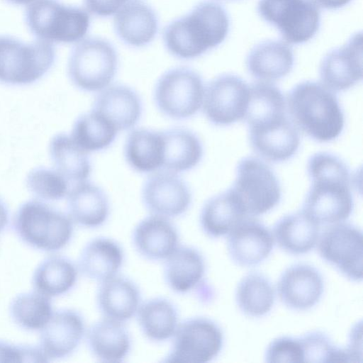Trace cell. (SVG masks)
Here are the masks:
<instances>
[{
  "label": "cell",
  "instance_id": "obj_24",
  "mask_svg": "<svg viewBox=\"0 0 363 363\" xmlns=\"http://www.w3.org/2000/svg\"><path fill=\"white\" fill-rule=\"evenodd\" d=\"M140 299L137 285L118 275L101 281L96 294L97 306L104 317L121 323L136 314Z\"/></svg>",
  "mask_w": 363,
  "mask_h": 363
},
{
  "label": "cell",
  "instance_id": "obj_11",
  "mask_svg": "<svg viewBox=\"0 0 363 363\" xmlns=\"http://www.w3.org/2000/svg\"><path fill=\"white\" fill-rule=\"evenodd\" d=\"M166 362L205 363L220 352L223 334L212 320L196 317L179 323Z\"/></svg>",
  "mask_w": 363,
  "mask_h": 363
},
{
  "label": "cell",
  "instance_id": "obj_4",
  "mask_svg": "<svg viewBox=\"0 0 363 363\" xmlns=\"http://www.w3.org/2000/svg\"><path fill=\"white\" fill-rule=\"evenodd\" d=\"M13 227L23 242L45 252H56L65 247L74 229L69 216L37 200L28 201L20 206Z\"/></svg>",
  "mask_w": 363,
  "mask_h": 363
},
{
  "label": "cell",
  "instance_id": "obj_31",
  "mask_svg": "<svg viewBox=\"0 0 363 363\" xmlns=\"http://www.w3.org/2000/svg\"><path fill=\"white\" fill-rule=\"evenodd\" d=\"M164 161L162 169L182 173L196 167L203 155L200 138L186 128H175L162 131Z\"/></svg>",
  "mask_w": 363,
  "mask_h": 363
},
{
  "label": "cell",
  "instance_id": "obj_30",
  "mask_svg": "<svg viewBox=\"0 0 363 363\" xmlns=\"http://www.w3.org/2000/svg\"><path fill=\"white\" fill-rule=\"evenodd\" d=\"M319 232V224L302 211L279 219L274 226L273 238L285 252L301 255L315 246Z\"/></svg>",
  "mask_w": 363,
  "mask_h": 363
},
{
  "label": "cell",
  "instance_id": "obj_6",
  "mask_svg": "<svg viewBox=\"0 0 363 363\" xmlns=\"http://www.w3.org/2000/svg\"><path fill=\"white\" fill-rule=\"evenodd\" d=\"M55 50L52 43L37 39L25 43L0 35V82L26 85L40 79L52 67Z\"/></svg>",
  "mask_w": 363,
  "mask_h": 363
},
{
  "label": "cell",
  "instance_id": "obj_3",
  "mask_svg": "<svg viewBox=\"0 0 363 363\" xmlns=\"http://www.w3.org/2000/svg\"><path fill=\"white\" fill-rule=\"evenodd\" d=\"M286 104L294 124L312 139L326 143L342 133L343 111L334 91L322 83L305 81L296 84Z\"/></svg>",
  "mask_w": 363,
  "mask_h": 363
},
{
  "label": "cell",
  "instance_id": "obj_36",
  "mask_svg": "<svg viewBox=\"0 0 363 363\" xmlns=\"http://www.w3.org/2000/svg\"><path fill=\"white\" fill-rule=\"evenodd\" d=\"M77 274L76 266L69 259L52 256L36 268L33 284L37 292L48 297L58 296L73 288Z\"/></svg>",
  "mask_w": 363,
  "mask_h": 363
},
{
  "label": "cell",
  "instance_id": "obj_45",
  "mask_svg": "<svg viewBox=\"0 0 363 363\" xmlns=\"http://www.w3.org/2000/svg\"><path fill=\"white\" fill-rule=\"evenodd\" d=\"M9 222V211L5 203L0 199V233Z\"/></svg>",
  "mask_w": 363,
  "mask_h": 363
},
{
  "label": "cell",
  "instance_id": "obj_17",
  "mask_svg": "<svg viewBox=\"0 0 363 363\" xmlns=\"http://www.w3.org/2000/svg\"><path fill=\"white\" fill-rule=\"evenodd\" d=\"M85 330L84 320L79 312L60 310L43 328L40 349L48 361L66 357L79 346Z\"/></svg>",
  "mask_w": 363,
  "mask_h": 363
},
{
  "label": "cell",
  "instance_id": "obj_1",
  "mask_svg": "<svg viewBox=\"0 0 363 363\" xmlns=\"http://www.w3.org/2000/svg\"><path fill=\"white\" fill-rule=\"evenodd\" d=\"M307 172L311 184L303 211L319 225L346 220L354 207L346 164L333 154L317 152L308 160Z\"/></svg>",
  "mask_w": 363,
  "mask_h": 363
},
{
  "label": "cell",
  "instance_id": "obj_42",
  "mask_svg": "<svg viewBox=\"0 0 363 363\" xmlns=\"http://www.w3.org/2000/svg\"><path fill=\"white\" fill-rule=\"evenodd\" d=\"M40 349L0 341V362H47Z\"/></svg>",
  "mask_w": 363,
  "mask_h": 363
},
{
  "label": "cell",
  "instance_id": "obj_5",
  "mask_svg": "<svg viewBox=\"0 0 363 363\" xmlns=\"http://www.w3.org/2000/svg\"><path fill=\"white\" fill-rule=\"evenodd\" d=\"M26 22L39 40L72 43L85 36L90 19L81 8L65 5L57 0H35L26 9Z\"/></svg>",
  "mask_w": 363,
  "mask_h": 363
},
{
  "label": "cell",
  "instance_id": "obj_8",
  "mask_svg": "<svg viewBox=\"0 0 363 363\" xmlns=\"http://www.w3.org/2000/svg\"><path fill=\"white\" fill-rule=\"evenodd\" d=\"M230 189L248 217L264 214L280 201L281 190L277 176L262 160L247 157L241 160Z\"/></svg>",
  "mask_w": 363,
  "mask_h": 363
},
{
  "label": "cell",
  "instance_id": "obj_44",
  "mask_svg": "<svg viewBox=\"0 0 363 363\" xmlns=\"http://www.w3.org/2000/svg\"><path fill=\"white\" fill-rule=\"evenodd\" d=\"M316 6L325 9H337L347 5L352 0H311Z\"/></svg>",
  "mask_w": 363,
  "mask_h": 363
},
{
  "label": "cell",
  "instance_id": "obj_19",
  "mask_svg": "<svg viewBox=\"0 0 363 363\" xmlns=\"http://www.w3.org/2000/svg\"><path fill=\"white\" fill-rule=\"evenodd\" d=\"M277 291L281 301L289 308L305 311L313 307L323 292V281L320 272L306 264L287 268L281 275Z\"/></svg>",
  "mask_w": 363,
  "mask_h": 363
},
{
  "label": "cell",
  "instance_id": "obj_32",
  "mask_svg": "<svg viewBox=\"0 0 363 363\" xmlns=\"http://www.w3.org/2000/svg\"><path fill=\"white\" fill-rule=\"evenodd\" d=\"M248 216L238 199L229 189L209 199L200 213V225L211 238L229 234L235 227Z\"/></svg>",
  "mask_w": 363,
  "mask_h": 363
},
{
  "label": "cell",
  "instance_id": "obj_21",
  "mask_svg": "<svg viewBox=\"0 0 363 363\" xmlns=\"http://www.w3.org/2000/svg\"><path fill=\"white\" fill-rule=\"evenodd\" d=\"M133 243L144 258L165 260L179 246V234L169 218L150 215L141 220L133 232Z\"/></svg>",
  "mask_w": 363,
  "mask_h": 363
},
{
  "label": "cell",
  "instance_id": "obj_9",
  "mask_svg": "<svg viewBox=\"0 0 363 363\" xmlns=\"http://www.w3.org/2000/svg\"><path fill=\"white\" fill-rule=\"evenodd\" d=\"M205 86L201 76L184 67L164 72L157 80L153 92L157 109L174 120L188 119L202 108Z\"/></svg>",
  "mask_w": 363,
  "mask_h": 363
},
{
  "label": "cell",
  "instance_id": "obj_39",
  "mask_svg": "<svg viewBox=\"0 0 363 363\" xmlns=\"http://www.w3.org/2000/svg\"><path fill=\"white\" fill-rule=\"evenodd\" d=\"M13 321L28 330L43 329L52 315V304L48 296L40 293H23L16 296L10 306Z\"/></svg>",
  "mask_w": 363,
  "mask_h": 363
},
{
  "label": "cell",
  "instance_id": "obj_10",
  "mask_svg": "<svg viewBox=\"0 0 363 363\" xmlns=\"http://www.w3.org/2000/svg\"><path fill=\"white\" fill-rule=\"evenodd\" d=\"M257 11L290 44L308 41L320 27V11L311 0H259Z\"/></svg>",
  "mask_w": 363,
  "mask_h": 363
},
{
  "label": "cell",
  "instance_id": "obj_27",
  "mask_svg": "<svg viewBox=\"0 0 363 363\" xmlns=\"http://www.w3.org/2000/svg\"><path fill=\"white\" fill-rule=\"evenodd\" d=\"M115 30L125 43L140 47L155 38L158 21L154 11L145 3L130 1L116 13Z\"/></svg>",
  "mask_w": 363,
  "mask_h": 363
},
{
  "label": "cell",
  "instance_id": "obj_40",
  "mask_svg": "<svg viewBox=\"0 0 363 363\" xmlns=\"http://www.w3.org/2000/svg\"><path fill=\"white\" fill-rule=\"evenodd\" d=\"M29 190L47 201L60 200L67 196L69 182L57 170L44 167L32 169L26 178Z\"/></svg>",
  "mask_w": 363,
  "mask_h": 363
},
{
  "label": "cell",
  "instance_id": "obj_46",
  "mask_svg": "<svg viewBox=\"0 0 363 363\" xmlns=\"http://www.w3.org/2000/svg\"><path fill=\"white\" fill-rule=\"evenodd\" d=\"M6 1L16 5H28L35 0H6Z\"/></svg>",
  "mask_w": 363,
  "mask_h": 363
},
{
  "label": "cell",
  "instance_id": "obj_25",
  "mask_svg": "<svg viewBox=\"0 0 363 363\" xmlns=\"http://www.w3.org/2000/svg\"><path fill=\"white\" fill-rule=\"evenodd\" d=\"M87 344L100 362H121L131 348V339L123 323L104 318L93 324L87 332Z\"/></svg>",
  "mask_w": 363,
  "mask_h": 363
},
{
  "label": "cell",
  "instance_id": "obj_2",
  "mask_svg": "<svg viewBox=\"0 0 363 363\" xmlns=\"http://www.w3.org/2000/svg\"><path fill=\"white\" fill-rule=\"evenodd\" d=\"M229 26L228 15L221 4L214 1H202L165 28L164 43L174 56L193 59L223 43Z\"/></svg>",
  "mask_w": 363,
  "mask_h": 363
},
{
  "label": "cell",
  "instance_id": "obj_26",
  "mask_svg": "<svg viewBox=\"0 0 363 363\" xmlns=\"http://www.w3.org/2000/svg\"><path fill=\"white\" fill-rule=\"evenodd\" d=\"M123 261V250L116 241L99 237L83 248L79 267L86 277L101 282L117 275Z\"/></svg>",
  "mask_w": 363,
  "mask_h": 363
},
{
  "label": "cell",
  "instance_id": "obj_18",
  "mask_svg": "<svg viewBox=\"0 0 363 363\" xmlns=\"http://www.w3.org/2000/svg\"><path fill=\"white\" fill-rule=\"evenodd\" d=\"M274 247L269 230L259 221L247 217L229 233L228 251L231 259L244 267L257 265L264 261Z\"/></svg>",
  "mask_w": 363,
  "mask_h": 363
},
{
  "label": "cell",
  "instance_id": "obj_15",
  "mask_svg": "<svg viewBox=\"0 0 363 363\" xmlns=\"http://www.w3.org/2000/svg\"><path fill=\"white\" fill-rule=\"evenodd\" d=\"M321 83L333 91L349 89L362 79V35H353L341 47L328 52L321 60Z\"/></svg>",
  "mask_w": 363,
  "mask_h": 363
},
{
  "label": "cell",
  "instance_id": "obj_23",
  "mask_svg": "<svg viewBox=\"0 0 363 363\" xmlns=\"http://www.w3.org/2000/svg\"><path fill=\"white\" fill-rule=\"evenodd\" d=\"M67 194L69 217L78 225L95 228L101 226L110 212L109 200L104 191L87 180L74 184Z\"/></svg>",
  "mask_w": 363,
  "mask_h": 363
},
{
  "label": "cell",
  "instance_id": "obj_16",
  "mask_svg": "<svg viewBox=\"0 0 363 363\" xmlns=\"http://www.w3.org/2000/svg\"><path fill=\"white\" fill-rule=\"evenodd\" d=\"M248 128L251 147L265 160L284 162L298 151L299 130L287 116Z\"/></svg>",
  "mask_w": 363,
  "mask_h": 363
},
{
  "label": "cell",
  "instance_id": "obj_20",
  "mask_svg": "<svg viewBox=\"0 0 363 363\" xmlns=\"http://www.w3.org/2000/svg\"><path fill=\"white\" fill-rule=\"evenodd\" d=\"M93 110L101 114L119 131L130 130L140 121L142 101L138 93L123 84H111L96 96Z\"/></svg>",
  "mask_w": 363,
  "mask_h": 363
},
{
  "label": "cell",
  "instance_id": "obj_13",
  "mask_svg": "<svg viewBox=\"0 0 363 363\" xmlns=\"http://www.w3.org/2000/svg\"><path fill=\"white\" fill-rule=\"evenodd\" d=\"M318 240V252L324 260L350 280L362 279V233L359 228L350 223H335Z\"/></svg>",
  "mask_w": 363,
  "mask_h": 363
},
{
  "label": "cell",
  "instance_id": "obj_29",
  "mask_svg": "<svg viewBox=\"0 0 363 363\" xmlns=\"http://www.w3.org/2000/svg\"><path fill=\"white\" fill-rule=\"evenodd\" d=\"M124 157L135 172L152 174L162 169L164 139L162 132L136 128L128 134L124 145Z\"/></svg>",
  "mask_w": 363,
  "mask_h": 363
},
{
  "label": "cell",
  "instance_id": "obj_34",
  "mask_svg": "<svg viewBox=\"0 0 363 363\" xmlns=\"http://www.w3.org/2000/svg\"><path fill=\"white\" fill-rule=\"evenodd\" d=\"M136 313L143 334L154 342L172 337L179 325L176 306L163 297L146 301L140 305Z\"/></svg>",
  "mask_w": 363,
  "mask_h": 363
},
{
  "label": "cell",
  "instance_id": "obj_22",
  "mask_svg": "<svg viewBox=\"0 0 363 363\" xmlns=\"http://www.w3.org/2000/svg\"><path fill=\"white\" fill-rule=\"evenodd\" d=\"M248 72L256 79L273 82L286 77L292 70L294 55L292 49L280 40L259 43L246 57Z\"/></svg>",
  "mask_w": 363,
  "mask_h": 363
},
{
  "label": "cell",
  "instance_id": "obj_28",
  "mask_svg": "<svg viewBox=\"0 0 363 363\" xmlns=\"http://www.w3.org/2000/svg\"><path fill=\"white\" fill-rule=\"evenodd\" d=\"M206 271L203 255L196 248L178 246L165 259L164 277L174 292L185 294L199 286Z\"/></svg>",
  "mask_w": 363,
  "mask_h": 363
},
{
  "label": "cell",
  "instance_id": "obj_12",
  "mask_svg": "<svg viewBox=\"0 0 363 363\" xmlns=\"http://www.w3.org/2000/svg\"><path fill=\"white\" fill-rule=\"evenodd\" d=\"M249 97V85L242 79L222 74L205 86L201 108L210 123L226 126L244 120Z\"/></svg>",
  "mask_w": 363,
  "mask_h": 363
},
{
  "label": "cell",
  "instance_id": "obj_7",
  "mask_svg": "<svg viewBox=\"0 0 363 363\" xmlns=\"http://www.w3.org/2000/svg\"><path fill=\"white\" fill-rule=\"evenodd\" d=\"M117 67L114 48L103 39L89 38L73 48L68 61V74L80 90L99 92L111 85Z\"/></svg>",
  "mask_w": 363,
  "mask_h": 363
},
{
  "label": "cell",
  "instance_id": "obj_41",
  "mask_svg": "<svg viewBox=\"0 0 363 363\" xmlns=\"http://www.w3.org/2000/svg\"><path fill=\"white\" fill-rule=\"evenodd\" d=\"M265 361L269 363L304 362L303 345L299 338L280 337L268 345Z\"/></svg>",
  "mask_w": 363,
  "mask_h": 363
},
{
  "label": "cell",
  "instance_id": "obj_43",
  "mask_svg": "<svg viewBox=\"0 0 363 363\" xmlns=\"http://www.w3.org/2000/svg\"><path fill=\"white\" fill-rule=\"evenodd\" d=\"M130 0H84L87 10L99 16H108L116 13Z\"/></svg>",
  "mask_w": 363,
  "mask_h": 363
},
{
  "label": "cell",
  "instance_id": "obj_37",
  "mask_svg": "<svg viewBox=\"0 0 363 363\" xmlns=\"http://www.w3.org/2000/svg\"><path fill=\"white\" fill-rule=\"evenodd\" d=\"M118 132L109 121L92 109L77 118L70 136L82 149L89 153L108 148L114 142Z\"/></svg>",
  "mask_w": 363,
  "mask_h": 363
},
{
  "label": "cell",
  "instance_id": "obj_14",
  "mask_svg": "<svg viewBox=\"0 0 363 363\" xmlns=\"http://www.w3.org/2000/svg\"><path fill=\"white\" fill-rule=\"evenodd\" d=\"M141 198L152 214L167 218L183 215L189 208L192 194L186 182L177 173L160 169L145 180Z\"/></svg>",
  "mask_w": 363,
  "mask_h": 363
},
{
  "label": "cell",
  "instance_id": "obj_35",
  "mask_svg": "<svg viewBox=\"0 0 363 363\" xmlns=\"http://www.w3.org/2000/svg\"><path fill=\"white\" fill-rule=\"evenodd\" d=\"M250 97L244 120L248 128L286 116V99L272 82L257 81L249 85Z\"/></svg>",
  "mask_w": 363,
  "mask_h": 363
},
{
  "label": "cell",
  "instance_id": "obj_33",
  "mask_svg": "<svg viewBox=\"0 0 363 363\" xmlns=\"http://www.w3.org/2000/svg\"><path fill=\"white\" fill-rule=\"evenodd\" d=\"M50 155L55 170L69 182L86 181L91 173L89 153L82 149L70 135L60 133L50 144Z\"/></svg>",
  "mask_w": 363,
  "mask_h": 363
},
{
  "label": "cell",
  "instance_id": "obj_38",
  "mask_svg": "<svg viewBox=\"0 0 363 363\" xmlns=\"http://www.w3.org/2000/svg\"><path fill=\"white\" fill-rule=\"evenodd\" d=\"M275 294L268 279L259 273H250L239 282L235 300L240 310L251 317H260L270 311Z\"/></svg>",
  "mask_w": 363,
  "mask_h": 363
}]
</instances>
